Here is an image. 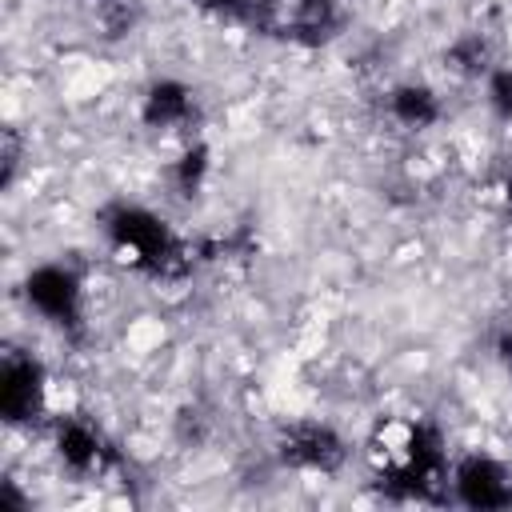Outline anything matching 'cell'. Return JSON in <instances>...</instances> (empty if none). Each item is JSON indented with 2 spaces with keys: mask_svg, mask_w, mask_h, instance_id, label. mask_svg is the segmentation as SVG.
<instances>
[{
  "mask_svg": "<svg viewBox=\"0 0 512 512\" xmlns=\"http://www.w3.org/2000/svg\"><path fill=\"white\" fill-rule=\"evenodd\" d=\"M376 484L396 500H432L444 484V436L428 420L384 424L376 444Z\"/></svg>",
  "mask_w": 512,
  "mask_h": 512,
  "instance_id": "cell-1",
  "label": "cell"
},
{
  "mask_svg": "<svg viewBox=\"0 0 512 512\" xmlns=\"http://www.w3.org/2000/svg\"><path fill=\"white\" fill-rule=\"evenodd\" d=\"M108 240L148 276H180L188 268V248L176 240V232L148 208L116 204L104 212Z\"/></svg>",
  "mask_w": 512,
  "mask_h": 512,
  "instance_id": "cell-2",
  "label": "cell"
},
{
  "mask_svg": "<svg viewBox=\"0 0 512 512\" xmlns=\"http://www.w3.org/2000/svg\"><path fill=\"white\" fill-rule=\"evenodd\" d=\"M280 460L308 472H336L348 460V444L336 428L320 420H300L280 432Z\"/></svg>",
  "mask_w": 512,
  "mask_h": 512,
  "instance_id": "cell-3",
  "label": "cell"
},
{
  "mask_svg": "<svg viewBox=\"0 0 512 512\" xmlns=\"http://www.w3.org/2000/svg\"><path fill=\"white\" fill-rule=\"evenodd\" d=\"M28 304L60 328H80V280L64 264H40L24 280Z\"/></svg>",
  "mask_w": 512,
  "mask_h": 512,
  "instance_id": "cell-4",
  "label": "cell"
},
{
  "mask_svg": "<svg viewBox=\"0 0 512 512\" xmlns=\"http://www.w3.org/2000/svg\"><path fill=\"white\" fill-rule=\"evenodd\" d=\"M44 408V368L40 360L12 352L0 364V416L8 424H28Z\"/></svg>",
  "mask_w": 512,
  "mask_h": 512,
  "instance_id": "cell-5",
  "label": "cell"
},
{
  "mask_svg": "<svg viewBox=\"0 0 512 512\" xmlns=\"http://www.w3.org/2000/svg\"><path fill=\"white\" fill-rule=\"evenodd\" d=\"M452 484H456V496L460 504L468 508H480V512H492V508H512V480H508V468L484 452H472L456 464L452 472Z\"/></svg>",
  "mask_w": 512,
  "mask_h": 512,
  "instance_id": "cell-6",
  "label": "cell"
},
{
  "mask_svg": "<svg viewBox=\"0 0 512 512\" xmlns=\"http://www.w3.org/2000/svg\"><path fill=\"white\" fill-rule=\"evenodd\" d=\"M56 452L80 476H88V472H96V468H104L112 460V448L104 444V436L84 416H64L56 424Z\"/></svg>",
  "mask_w": 512,
  "mask_h": 512,
  "instance_id": "cell-7",
  "label": "cell"
},
{
  "mask_svg": "<svg viewBox=\"0 0 512 512\" xmlns=\"http://www.w3.org/2000/svg\"><path fill=\"white\" fill-rule=\"evenodd\" d=\"M192 116V88L180 84V80H156L144 96V108H140V120L148 128H172V124H184Z\"/></svg>",
  "mask_w": 512,
  "mask_h": 512,
  "instance_id": "cell-8",
  "label": "cell"
},
{
  "mask_svg": "<svg viewBox=\"0 0 512 512\" xmlns=\"http://www.w3.org/2000/svg\"><path fill=\"white\" fill-rule=\"evenodd\" d=\"M336 28H340V24H336V4H328V0H296V12L280 24V32H284L288 40L308 44V48L332 40Z\"/></svg>",
  "mask_w": 512,
  "mask_h": 512,
  "instance_id": "cell-9",
  "label": "cell"
},
{
  "mask_svg": "<svg viewBox=\"0 0 512 512\" xmlns=\"http://www.w3.org/2000/svg\"><path fill=\"white\" fill-rule=\"evenodd\" d=\"M388 108H392V116H396L400 124H408V128H428V124L440 120V100H436V92L424 88V84H400V88H392Z\"/></svg>",
  "mask_w": 512,
  "mask_h": 512,
  "instance_id": "cell-10",
  "label": "cell"
},
{
  "mask_svg": "<svg viewBox=\"0 0 512 512\" xmlns=\"http://www.w3.org/2000/svg\"><path fill=\"white\" fill-rule=\"evenodd\" d=\"M196 4L220 20H236V24H252V28H276L280 24L272 0H196Z\"/></svg>",
  "mask_w": 512,
  "mask_h": 512,
  "instance_id": "cell-11",
  "label": "cell"
},
{
  "mask_svg": "<svg viewBox=\"0 0 512 512\" xmlns=\"http://www.w3.org/2000/svg\"><path fill=\"white\" fill-rule=\"evenodd\" d=\"M444 60H448L456 72H464V76H480V72H488V64H492V48H488V40H484L480 32H464V36L452 40V48L444 52Z\"/></svg>",
  "mask_w": 512,
  "mask_h": 512,
  "instance_id": "cell-12",
  "label": "cell"
},
{
  "mask_svg": "<svg viewBox=\"0 0 512 512\" xmlns=\"http://www.w3.org/2000/svg\"><path fill=\"white\" fill-rule=\"evenodd\" d=\"M204 176H208V148H204V144H196V148H188V152L176 160L172 180H176L180 196H196V192H200V184H204Z\"/></svg>",
  "mask_w": 512,
  "mask_h": 512,
  "instance_id": "cell-13",
  "label": "cell"
},
{
  "mask_svg": "<svg viewBox=\"0 0 512 512\" xmlns=\"http://www.w3.org/2000/svg\"><path fill=\"white\" fill-rule=\"evenodd\" d=\"M488 100H492L496 116L512 120V68H496L488 76Z\"/></svg>",
  "mask_w": 512,
  "mask_h": 512,
  "instance_id": "cell-14",
  "label": "cell"
},
{
  "mask_svg": "<svg viewBox=\"0 0 512 512\" xmlns=\"http://www.w3.org/2000/svg\"><path fill=\"white\" fill-rule=\"evenodd\" d=\"M500 356H504V364L512 372V336H500Z\"/></svg>",
  "mask_w": 512,
  "mask_h": 512,
  "instance_id": "cell-15",
  "label": "cell"
},
{
  "mask_svg": "<svg viewBox=\"0 0 512 512\" xmlns=\"http://www.w3.org/2000/svg\"><path fill=\"white\" fill-rule=\"evenodd\" d=\"M328 4H340V0H328Z\"/></svg>",
  "mask_w": 512,
  "mask_h": 512,
  "instance_id": "cell-16",
  "label": "cell"
}]
</instances>
